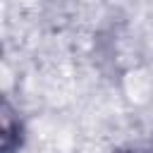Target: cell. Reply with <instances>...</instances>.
<instances>
[{
    "label": "cell",
    "instance_id": "1",
    "mask_svg": "<svg viewBox=\"0 0 153 153\" xmlns=\"http://www.w3.org/2000/svg\"><path fill=\"white\" fill-rule=\"evenodd\" d=\"M29 143V122L19 103L12 100L10 93L2 96L0 103V153H24Z\"/></svg>",
    "mask_w": 153,
    "mask_h": 153
},
{
    "label": "cell",
    "instance_id": "2",
    "mask_svg": "<svg viewBox=\"0 0 153 153\" xmlns=\"http://www.w3.org/2000/svg\"><path fill=\"white\" fill-rule=\"evenodd\" d=\"M108 153H146L143 146H131V143H122V146H115L110 148Z\"/></svg>",
    "mask_w": 153,
    "mask_h": 153
},
{
    "label": "cell",
    "instance_id": "3",
    "mask_svg": "<svg viewBox=\"0 0 153 153\" xmlns=\"http://www.w3.org/2000/svg\"><path fill=\"white\" fill-rule=\"evenodd\" d=\"M143 151H146V153H153V129H151V134H148V141H146Z\"/></svg>",
    "mask_w": 153,
    "mask_h": 153
}]
</instances>
